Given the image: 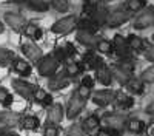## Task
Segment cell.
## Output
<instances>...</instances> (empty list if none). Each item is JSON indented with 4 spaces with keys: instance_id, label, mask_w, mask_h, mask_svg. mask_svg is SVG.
<instances>
[{
    "instance_id": "6da1fadb",
    "label": "cell",
    "mask_w": 154,
    "mask_h": 136,
    "mask_svg": "<svg viewBox=\"0 0 154 136\" xmlns=\"http://www.w3.org/2000/svg\"><path fill=\"white\" fill-rule=\"evenodd\" d=\"M57 68H59V60L56 59L54 54L46 56L38 62V73L42 76H53V74H56Z\"/></svg>"
},
{
    "instance_id": "7a4b0ae2",
    "label": "cell",
    "mask_w": 154,
    "mask_h": 136,
    "mask_svg": "<svg viewBox=\"0 0 154 136\" xmlns=\"http://www.w3.org/2000/svg\"><path fill=\"white\" fill-rule=\"evenodd\" d=\"M130 17H131V12L128 11V9H116V11H112L111 14H108V19H106V25L108 27H111V28H114V27H119V25H123L125 22H128L130 20Z\"/></svg>"
},
{
    "instance_id": "3957f363",
    "label": "cell",
    "mask_w": 154,
    "mask_h": 136,
    "mask_svg": "<svg viewBox=\"0 0 154 136\" xmlns=\"http://www.w3.org/2000/svg\"><path fill=\"white\" fill-rule=\"evenodd\" d=\"M75 25H77V19L74 16H68V17H63V19L57 20L51 30L56 34H66V33H69L71 30L75 28Z\"/></svg>"
},
{
    "instance_id": "277c9868",
    "label": "cell",
    "mask_w": 154,
    "mask_h": 136,
    "mask_svg": "<svg viewBox=\"0 0 154 136\" xmlns=\"http://www.w3.org/2000/svg\"><path fill=\"white\" fill-rule=\"evenodd\" d=\"M83 107H85V99H83V97H80L79 94H77V91H75V93L72 94V97H71V101H69L66 116H68L69 119L75 118V116H77V115H79L80 111L83 110Z\"/></svg>"
},
{
    "instance_id": "5b68a950",
    "label": "cell",
    "mask_w": 154,
    "mask_h": 136,
    "mask_svg": "<svg viewBox=\"0 0 154 136\" xmlns=\"http://www.w3.org/2000/svg\"><path fill=\"white\" fill-rule=\"evenodd\" d=\"M152 25H154V9H146L134 20L136 30H145L148 27H152Z\"/></svg>"
},
{
    "instance_id": "8992f818",
    "label": "cell",
    "mask_w": 154,
    "mask_h": 136,
    "mask_svg": "<svg viewBox=\"0 0 154 136\" xmlns=\"http://www.w3.org/2000/svg\"><path fill=\"white\" fill-rule=\"evenodd\" d=\"M103 122L106 124L109 128H112V130H122L128 121H126V118L123 115L111 113V115H105L103 116Z\"/></svg>"
},
{
    "instance_id": "52a82bcc",
    "label": "cell",
    "mask_w": 154,
    "mask_h": 136,
    "mask_svg": "<svg viewBox=\"0 0 154 136\" xmlns=\"http://www.w3.org/2000/svg\"><path fill=\"white\" fill-rule=\"evenodd\" d=\"M112 101H116V93L109 91V90H102V91H96V94L93 96V102L99 107H106L109 105Z\"/></svg>"
},
{
    "instance_id": "ba28073f",
    "label": "cell",
    "mask_w": 154,
    "mask_h": 136,
    "mask_svg": "<svg viewBox=\"0 0 154 136\" xmlns=\"http://www.w3.org/2000/svg\"><path fill=\"white\" fill-rule=\"evenodd\" d=\"M12 87H14L16 91H17L20 96L26 97V99L32 97V96H34V91H35V88H37V87H34V85H31V84H26V82H22V81H19V79L12 81Z\"/></svg>"
},
{
    "instance_id": "9c48e42d",
    "label": "cell",
    "mask_w": 154,
    "mask_h": 136,
    "mask_svg": "<svg viewBox=\"0 0 154 136\" xmlns=\"http://www.w3.org/2000/svg\"><path fill=\"white\" fill-rule=\"evenodd\" d=\"M5 22L9 25L11 28H14L17 31H20V30H23L25 27H26L25 19L20 14H16V12H6L5 14Z\"/></svg>"
},
{
    "instance_id": "30bf717a",
    "label": "cell",
    "mask_w": 154,
    "mask_h": 136,
    "mask_svg": "<svg viewBox=\"0 0 154 136\" xmlns=\"http://www.w3.org/2000/svg\"><path fill=\"white\" fill-rule=\"evenodd\" d=\"M96 74H97V81H99L102 85H109L111 81H112V71H111L105 64H100V65L96 68Z\"/></svg>"
},
{
    "instance_id": "8fae6325",
    "label": "cell",
    "mask_w": 154,
    "mask_h": 136,
    "mask_svg": "<svg viewBox=\"0 0 154 136\" xmlns=\"http://www.w3.org/2000/svg\"><path fill=\"white\" fill-rule=\"evenodd\" d=\"M22 49H23V54L32 62H37L42 59V49L38 46H35L34 43H23Z\"/></svg>"
},
{
    "instance_id": "7c38bea8",
    "label": "cell",
    "mask_w": 154,
    "mask_h": 136,
    "mask_svg": "<svg viewBox=\"0 0 154 136\" xmlns=\"http://www.w3.org/2000/svg\"><path fill=\"white\" fill-rule=\"evenodd\" d=\"M69 82V76L66 73H56L49 81V87L53 90H60V88H65Z\"/></svg>"
},
{
    "instance_id": "4fadbf2b",
    "label": "cell",
    "mask_w": 154,
    "mask_h": 136,
    "mask_svg": "<svg viewBox=\"0 0 154 136\" xmlns=\"http://www.w3.org/2000/svg\"><path fill=\"white\" fill-rule=\"evenodd\" d=\"M116 102H117V107L122 110H128L134 105V99L131 96H128L125 93H116Z\"/></svg>"
},
{
    "instance_id": "5bb4252c",
    "label": "cell",
    "mask_w": 154,
    "mask_h": 136,
    "mask_svg": "<svg viewBox=\"0 0 154 136\" xmlns=\"http://www.w3.org/2000/svg\"><path fill=\"white\" fill-rule=\"evenodd\" d=\"M62 118H63V108H62V105L60 104H54L53 107H51L49 113H48L49 124H53V125H54V124L62 121Z\"/></svg>"
},
{
    "instance_id": "9a60e30c",
    "label": "cell",
    "mask_w": 154,
    "mask_h": 136,
    "mask_svg": "<svg viewBox=\"0 0 154 136\" xmlns=\"http://www.w3.org/2000/svg\"><path fill=\"white\" fill-rule=\"evenodd\" d=\"M77 40H79L80 43H83V45H86V46H94L97 43L94 33H89V31H85V30L79 31V34H77Z\"/></svg>"
},
{
    "instance_id": "2e32d148",
    "label": "cell",
    "mask_w": 154,
    "mask_h": 136,
    "mask_svg": "<svg viewBox=\"0 0 154 136\" xmlns=\"http://www.w3.org/2000/svg\"><path fill=\"white\" fill-rule=\"evenodd\" d=\"M20 121V116L17 113H12V111H2L0 113V122L5 124V125H16V124Z\"/></svg>"
},
{
    "instance_id": "e0dca14e",
    "label": "cell",
    "mask_w": 154,
    "mask_h": 136,
    "mask_svg": "<svg viewBox=\"0 0 154 136\" xmlns=\"http://www.w3.org/2000/svg\"><path fill=\"white\" fill-rule=\"evenodd\" d=\"M126 88L133 94H142L143 93V81L142 79H130L126 84Z\"/></svg>"
},
{
    "instance_id": "ac0fdd59",
    "label": "cell",
    "mask_w": 154,
    "mask_h": 136,
    "mask_svg": "<svg viewBox=\"0 0 154 136\" xmlns=\"http://www.w3.org/2000/svg\"><path fill=\"white\" fill-rule=\"evenodd\" d=\"M126 43H128V46H130V49H134V51H142L143 46H145L143 40L140 39L139 36H134V34H131L130 37H128Z\"/></svg>"
},
{
    "instance_id": "d6986e66",
    "label": "cell",
    "mask_w": 154,
    "mask_h": 136,
    "mask_svg": "<svg viewBox=\"0 0 154 136\" xmlns=\"http://www.w3.org/2000/svg\"><path fill=\"white\" fill-rule=\"evenodd\" d=\"M14 70L17 73H20L22 76H28V74L31 73V67L28 62H25L22 59H14Z\"/></svg>"
},
{
    "instance_id": "ffe728a7",
    "label": "cell",
    "mask_w": 154,
    "mask_h": 136,
    "mask_svg": "<svg viewBox=\"0 0 154 136\" xmlns=\"http://www.w3.org/2000/svg\"><path fill=\"white\" fill-rule=\"evenodd\" d=\"M112 74H114V77L117 79L122 85H126V84H128V81L131 79V74H130V73H126L125 70H122L120 67L112 68Z\"/></svg>"
},
{
    "instance_id": "44dd1931",
    "label": "cell",
    "mask_w": 154,
    "mask_h": 136,
    "mask_svg": "<svg viewBox=\"0 0 154 136\" xmlns=\"http://www.w3.org/2000/svg\"><path fill=\"white\" fill-rule=\"evenodd\" d=\"M83 62H85V68H97L100 64H103L99 57H96V54L93 53H86L83 56Z\"/></svg>"
},
{
    "instance_id": "7402d4cb",
    "label": "cell",
    "mask_w": 154,
    "mask_h": 136,
    "mask_svg": "<svg viewBox=\"0 0 154 136\" xmlns=\"http://www.w3.org/2000/svg\"><path fill=\"white\" fill-rule=\"evenodd\" d=\"M25 34H26L28 37H31V39H40L42 37V30L37 27V25L34 23H28L26 27H25Z\"/></svg>"
},
{
    "instance_id": "603a6c76",
    "label": "cell",
    "mask_w": 154,
    "mask_h": 136,
    "mask_svg": "<svg viewBox=\"0 0 154 136\" xmlns=\"http://www.w3.org/2000/svg\"><path fill=\"white\" fill-rule=\"evenodd\" d=\"M126 127L131 133H142L143 128H145V124L140 119H130L126 122Z\"/></svg>"
},
{
    "instance_id": "cb8c5ba5",
    "label": "cell",
    "mask_w": 154,
    "mask_h": 136,
    "mask_svg": "<svg viewBox=\"0 0 154 136\" xmlns=\"http://www.w3.org/2000/svg\"><path fill=\"white\" fill-rule=\"evenodd\" d=\"M99 125H100L99 118H97V116H94V115H91V116H88V118L83 121L82 128H83L85 131H91V130H94V128H96V127H99Z\"/></svg>"
},
{
    "instance_id": "d4e9b609",
    "label": "cell",
    "mask_w": 154,
    "mask_h": 136,
    "mask_svg": "<svg viewBox=\"0 0 154 136\" xmlns=\"http://www.w3.org/2000/svg\"><path fill=\"white\" fill-rule=\"evenodd\" d=\"M145 5H146V0H128L125 8L130 12H137L140 9H143Z\"/></svg>"
},
{
    "instance_id": "484cf974",
    "label": "cell",
    "mask_w": 154,
    "mask_h": 136,
    "mask_svg": "<svg viewBox=\"0 0 154 136\" xmlns=\"http://www.w3.org/2000/svg\"><path fill=\"white\" fill-rule=\"evenodd\" d=\"M20 125L28 130H35L38 127V119L34 116H25L23 119H20Z\"/></svg>"
},
{
    "instance_id": "4316f807",
    "label": "cell",
    "mask_w": 154,
    "mask_h": 136,
    "mask_svg": "<svg viewBox=\"0 0 154 136\" xmlns=\"http://www.w3.org/2000/svg\"><path fill=\"white\" fill-rule=\"evenodd\" d=\"M26 6L34 9V11H46L48 2L46 0H26Z\"/></svg>"
},
{
    "instance_id": "83f0119b",
    "label": "cell",
    "mask_w": 154,
    "mask_h": 136,
    "mask_svg": "<svg viewBox=\"0 0 154 136\" xmlns=\"http://www.w3.org/2000/svg\"><path fill=\"white\" fill-rule=\"evenodd\" d=\"M82 71V65L80 64H77V62H68V65H66V74L69 77H74L77 76V74H80Z\"/></svg>"
},
{
    "instance_id": "f1b7e54d",
    "label": "cell",
    "mask_w": 154,
    "mask_h": 136,
    "mask_svg": "<svg viewBox=\"0 0 154 136\" xmlns=\"http://www.w3.org/2000/svg\"><path fill=\"white\" fill-rule=\"evenodd\" d=\"M11 59H14V53L6 48H0V64H8Z\"/></svg>"
},
{
    "instance_id": "f546056e",
    "label": "cell",
    "mask_w": 154,
    "mask_h": 136,
    "mask_svg": "<svg viewBox=\"0 0 154 136\" xmlns=\"http://www.w3.org/2000/svg\"><path fill=\"white\" fill-rule=\"evenodd\" d=\"M11 101H12V96L9 94V91L6 88H3V87H0V104L8 105V104H11Z\"/></svg>"
},
{
    "instance_id": "4dcf8cb0",
    "label": "cell",
    "mask_w": 154,
    "mask_h": 136,
    "mask_svg": "<svg viewBox=\"0 0 154 136\" xmlns=\"http://www.w3.org/2000/svg\"><path fill=\"white\" fill-rule=\"evenodd\" d=\"M122 70H125L126 73H133L134 71V62L131 60V59H128V57H125V59H122L120 60V65H119Z\"/></svg>"
},
{
    "instance_id": "1f68e13d",
    "label": "cell",
    "mask_w": 154,
    "mask_h": 136,
    "mask_svg": "<svg viewBox=\"0 0 154 136\" xmlns=\"http://www.w3.org/2000/svg\"><path fill=\"white\" fill-rule=\"evenodd\" d=\"M140 79H142L143 82H146V84H154V67L145 70L142 73V77H140Z\"/></svg>"
},
{
    "instance_id": "d6a6232c",
    "label": "cell",
    "mask_w": 154,
    "mask_h": 136,
    "mask_svg": "<svg viewBox=\"0 0 154 136\" xmlns=\"http://www.w3.org/2000/svg\"><path fill=\"white\" fill-rule=\"evenodd\" d=\"M96 46H97V49L100 53H109L111 51V48H112V45L108 42V40H97V43H96Z\"/></svg>"
},
{
    "instance_id": "836d02e7",
    "label": "cell",
    "mask_w": 154,
    "mask_h": 136,
    "mask_svg": "<svg viewBox=\"0 0 154 136\" xmlns=\"http://www.w3.org/2000/svg\"><path fill=\"white\" fill-rule=\"evenodd\" d=\"M53 6L59 12H65L68 9V0H53Z\"/></svg>"
},
{
    "instance_id": "e575fe53",
    "label": "cell",
    "mask_w": 154,
    "mask_h": 136,
    "mask_svg": "<svg viewBox=\"0 0 154 136\" xmlns=\"http://www.w3.org/2000/svg\"><path fill=\"white\" fill-rule=\"evenodd\" d=\"M83 128L82 127H79V125H74V127H71L69 130H68V133H66V136H83Z\"/></svg>"
},
{
    "instance_id": "d590c367",
    "label": "cell",
    "mask_w": 154,
    "mask_h": 136,
    "mask_svg": "<svg viewBox=\"0 0 154 136\" xmlns=\"http://www.w3.org/2000/svg\"><path fill=\"white\" fill-rule=\"evenodd\" d=\"M32 97L35 99V101H38V102H43V99L46 97V91H45L43 88H35Z\"/></svg>"
},
{
    "instance_id": "8d00e7d4",
    "label": "cell",
    "mask_w": 154,
    "mask_h": 136,
    "mask_svg": "<svg viewBox=\"0 0 154 136\" xmlns=\"http://www.w3.org/2000/svg\"><path fill=\"white\" fill-rule=\"evenodd\" d=\"M77 94H79L80 97H83V99H86V97H89V94H91V88L80 85V87H79V90H77Z\"/></svg>"
},
{
    "instance_id": "74e56055",
    "label": "cell",
    "mask_w": 154,
    "mask_h": 136,
    "mask_svg": "<svg viewBox=\"0 0 154 136\" xmlns=\"http://www.w3.org/2000/svg\"><path fill=\"white\" fill-rule=\"evenodd\" d=\"M145 59L149 62H154V45H149L145 48Z\"/></svg>"
},
{
    "instance_id": "f35d334b",
    "label": "cell",
    "mask_w": 154,
    "mask_h": 136,
    "mask_svg": "<svg viewBox=\"0 0 154 136\" xmlns=\"http://www.w3.org/2000/svg\"><path fill=\"white\" fill-rule=\"evenodd\" d=\"M45 136H59V130H57V127L56 125H48L46 128H45Z\"/></svg>"
},
{
    "instance_id": "ab89813d",
    "label": "cell",
    "mask_w": 154,
    "mask_h": 136,
    "mask_svg": "<svg viewBox=\"0 0 154 136\" xmlns=\"http://www.w3.org/2000/svg\"><path fill=\"white\" fill-rule=\"evenodd\" d=\"M80 85H83V87H88V88H93V87H94V79H93L91 76H85V77L82 79Z\"/></svg>"
},
{
    "instance_id": "60d3db41",
    "label": "cell",
    "mask_w": 154,
    "mask_h": 136,
    "mask_svg": "<svg viewBox=\"0 0 154 136\" xmlns=\"http://www.w3.org/2000/svg\"><path fill=\"white\" fill-rule=\"evenodd\" d=\"M63 53H65L66 57H68V56H74V54H75V48H74L71 43H66V45H65V49H63Z\"/></svg>"
},
{
    "instance_id": "b9f144b4",
    "label": "cell",
    "mask_w": 154,
    "mask_h": 136,
    "mask_svg": "<svg viewBox=\"0 0 154 136\" xmlns=\"http://www.w3.org/2000/svg\"><path fill=\"white\" fill-rule=\"evenodd\" d=\"M145 111H146V115H149V116H154V101L145 108Z\"/></svg>"
},
{
    "instance_id": "7bdbcfd3",
    "label": "cell",
    "mask_w": 154,
    "mask_h": 136,
    "mask_svg": "<svg viewBox=\"0 0 154 136\" xmlns=\"http://www.w3.org/2000/svg\"><path fill=\"white\" fill-rule=\"evenodd\" d=\"M42 104H43V105H51V104H53V97H51L49 94H46V97L43 99Z\"/></svg>"
},
{
    "instance_id": "ee69618b",
    "label": "cell",
    "mask_w": 154,
    "mask_h": 136,
    "mask_svg": "<svg viewBox=\"0 0 154 136\" xmlns=\"http://www.w3.org/2000/svg\"><path fill=\"white\" fill-rule=\"evenodd\" d=\"M97 136H112L111 134V131H108V130H99V133H97Z\"/></svg>"
},
{
    "instance_id": "f6af8a7d",
    "label": "cell",
    "mask_w": 154,
    "mask_h": 136,
    "mask_svg": "<svg viewBox=\"0 0 154 136\" xmlns=\"http://www.w3.org/2000/svg\"><path fill=\"white\" fill-rule=\"evenodd\" d=\"M0 136H19V134H16V133H9V131H6V130H0Z\"/></svg>"
},
{
    "instance_id": "bcb514c9",
    "label": "cell",
    "mask_w": 154,
    "mask_h": 136,
    "mask_svg": "<svg viewBox=\"0 0 154 136\" xmlns=\"http://www.w3.org/2000/svg\"><path fill=\"white\" fill-rule=\"evenodd\" d=\"M99 2H100V0H86V5H89V6H96Z\"/></svg>"
},
{
    "instance_id": "7dc6e473",
    "label": "cell",
    "mask_w": 154,
    "mask_h": 136,
    "mask_svg": "<svg viewBox=\"0 0 154 136\" xmlns=\"http://www.w3.org/2000/svg\"><path fill=\"white\" fill-rule=\"evenodd\" d=\"M148 136H154V125H149V128H148Z\"/></svg>"
},
{
    "instance_id": "c3c4849f",
    "label": "cell",
    "mask_w": 154,
    "mask_h": 136,
    "mask_svg": "<svg viewBox=\"0 0 154 136\" xmlns=\"http://www.w3.org/2000/svg\"><path fill=\"white\" fill-rule=\"evenodd\" d=\"M9 2H14V3H19V2H22V0H9Z\"/></svg>"
},
{
    "instance_id": "681fc988",
    "label": "cell",
    "mask_w": 154,
    "mask_h": 136,
    "mask_svg": "<svg viewBox=\"0 0 154 136\" xmlns=\"http://www.w3.org/2000/svg\"><path fill=\"white\" fill-rule=\"evenodd\" d=\"M0 33H3V25L0 23Z\"/></svg>"
},
{
    "instance_id": "f907efd6",
    "label": "cell",
    "mask_w": 154,
    "mask_h": 136,
    "mask_svg": "<svg viewBox=\"0 0 154 136\" xmlns=\"http://www.w3.org/2000/svg\"><path fill=\"white\" fill-rule=\"evenodd\" d=\"M152 40H154V34H152Z\"/></svg>"
}]
</instances>
